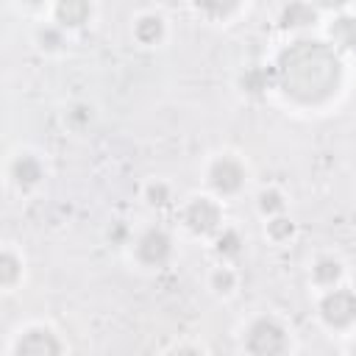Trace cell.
<instances>
[{"mask_svg": "<svg viewBox=\"0 0 356 356\" xmlns=\"http://www.w3.org/2000/svg\"><path fill=\"white\" fill-rule=\"evenodd\" d=\"M278 89L303 106L331 100L342 81L339 50L320 39H295L275 61Z\"/></svg>", "mask_w": 356, "mask_h": 356, "instance_id": "6da1fadb", "label": "cell"}, {"mask_svg": "<svg viewBox=\"0 0 356 356\" xmlns=\"http://www.w3.org/2000/svg\"><path fill=\"white\" fill-rule=\"evenodd\" d=\"M184 225L197 236H211L222 228V209L214 197L197 195L184 206Z\"/></svg>", "mask_w": 356, "mask_h": 356, "instance_id": "7a4b0ae2", "label": "cell"}, {"mask_svg": "<svg viewBox=\"0 0 356 356\" xmlns=\"http://www.w3.org/2000/svg\"><path fill=\"white\" fill-rule=\"evenodd\" d=\"M134 250H136V259L147 267H161L170 261L172 256V236L161 228V225H150L145 228L136 242H134Z\"/></svg>", "mask_w": 356, "mask_h": 356, "instance_id": "3957f363", "label": "cell"}, {"mask_svg": "<svg viewBox=\"0 0 356 356\" xmlns=\"http://www.w3.org/2000/svg\"><path fill=\"white\" fill-rule=\"evenodd\" d=\"M248 350L250 353H281L286 350V331L278 320L273 317H259L248 328Z\"/></svg>", "mask_w": 356, "mask_h": 356, "instance_id": "277c9868", "label": "cell"}, {"mask_svg": "<svg viewBox=\"0 0 356 356\" xmlns=\"http://www.w3.org/2000/svg\"><path fill=\"white\" fill-rule=\"evenodd\" d=\"M206 181H209V186H211L217 195H222V197L236 195V192L245 186V167H242V161L234 159V156H220V159L211 161V167H209V172H206Z\"/></svg>", "mask_w": 356, "mask_h": 356, "instance_id": "5b68a950", "label": "cell"}, {"mask_svg": "<svg viewBox=\"0 0 356 356\" xmlns=\"http://www.w3.org/2000/svg\"><path fill=\"white\" fill-rule=\"evenodd\" d=\"M320 317L334 325V328H345L356 320V292L353 289H345V286H337V289H328L320 300Z\"/></svg>", "mask_w": 356, "mask_h": 356, "instance_id": "8992f818", "label": "cell"}, {"mask_svg": "<svg viewBox=\"0 0 356 356\" xmlns=\"http://www.w3.org/2000/svg\"><path fill=\"white\" fill-rule=\"evenodd\" d=\"M58 350H61V342L50 328H28L14 345L17 356H50Z\"/></svg>", "mask_w": 356, "mask_h": 356, "instance_id": "52a82bcc", "label": "cell"}, {"mask_svg": "<svg viewBox=\"0 0 356 356\" xmlns=\"http://www.w3.org/2000/svg\"><path fill=\"white\" fill-rule=\"evenodd\" d=\"M92 17V0H56L53 3V19L64 31L83 28Z\"/></svg>", "mask_w": 356, "mask_h": 356, "instance_id": "ba28073f", "label": "cell"}, {"mask_svg": "<svg viewBox=\"0 0 356 356\" xmlns=\"http://www.w3.org/2000/svg\"><path fill=\"white\" fill-rule=\"evenodd\" d=\"M8 175H11V181H14V186H19V189H33V186L42 184L44 167H42V161H39L33 153H19V156H14V161H11V167H8Z\"/></svg>", "mask_w": 356, "mask_h": 356, "instance_id": "9c48e42d", "label": "cell"}, {"mask_svg": "<svg viewBox=\"0 0 356 356\" xmlns=\"http://www.w3.org/2000/svg\"><path fill=\"white\" fill-rule=\"evenodd\" d=\"M278 22H281L284 31H303V28H309V25L317 22V8L309 0H289L281 8Z\"/></svg>", "mask_w": 356, "mask_h": 356, "instance_id": "30bf717a", "label": "cell"}, {"mask_svg": "<svg viewBox=\"0 0 356 356\" xmlns=\"http://www.w3.org/2000/svg\"><path fill=\"white\" fill-rule=\"evenodd\" d=\"M328 39L337 50H356V17L337 14L328 22Z\"/></svg>", "mask_w": 356, "mask_h": 356, "instance_id": "8fae6325", "label": "cell"}, {"mask_svg": "<svg viewBox=\"0 0 356 356\" xmlns=\"http://www.w3.org/2000/svg\"><path fill=\"white\" fill-rule=\"evenodd\" d=\"M239 83H242V89H245L248 95H264L267 89L278 86V78H275V67H261V64H256V67H248Z\"/></svg>", "mask_w": 356, "mask_h": 356, "instance_id": "7c38bea8", "label": "cell"}, {"mask_svg": "<svg viewBox=\"0 0 356 356\" xmlns=\"http://www.w3.org/2000/svg\"><path fill=\"white\" fill-rule=\"evenodd\" d=\"M164 33H167V28L159 14H142L134 22V39L139 44H159L164 39Z\"/></svg>", "mask_w": 356, "mask_h": 356, "instance_id": "4fadbf2b", "label": "cell"}, {"mask_svg": "<svg viewBox=\"0 0 356 356\" xmlns=\"http://www.w3.org/2000/svg\"><path fill=\"white\" fill-rule=\"evenodd\" d=\"M312 278L314 284L320 286H334L339 278H342V261L337 256H320L314 264H312Z\"/></svg>", "mask_w": 356, "mask_h": 356, "instance_id": "5bb4252c", "label": "cell"}, {"mask_svg": "<svg viewBox=\"0 0 356 356\" xmlns=\"http://www.w3.org/2000/svg\"><path fill=\"white\" fill-rule=\"evenodd\" d=\"M242 236H239V231H234V228H220L217 234H214V253L225 261V259H236L239 253H242Z\"/></svg>", "mask_w": 356, "mask_h": 356, "instance_id": "9a60e30c", "label": "cell"}, {"mask_svg": "<svg viewBox=\"0 0 356 356\" xmlns=\"http://www.w3.org/2000/svg\"><path fill=\"white\" fill-rule=\"evenodd\" d=\"M19 273H22V259L14 250L6 248L3 256H0V284L3 286H14L17 278H19Z\"/></svg>", "mask_w": 356, "mask_h": 356, "instance_id": "2e32d148", "label": "cell"}, {"mask_svg": "<svg viewBox=\"0 0 356 356\" xmlns=\"http://www.w3.org/2000/svg\"><path fill=\"white\" fill-rule=\"evenodd\" d=\"M239 3H242V0H195L197 11H203V14L211 17V19H225V17H231V14L239 8Z\"/></svg>", "mask_w": 356, "mask_h": 356, "instance_id": "e0dca14e", "label": "cell"}, {"mask_svg": "<svg viewBox=\"0 0 356 356\" xmlns=\"http://www.w3.org/2000/svg\"><path fill=\"white\" fill-rule=\"evenodd\" d=\"M256 203H259V211L267 220L275 217V214H284V209H286V200H284V195L278 189H261L259 197H256Z\"/></svg>", "mask_w": 356, "mask_h": 356, "instance_id": "ac0fdd59", "label": "cell"}, {"mask_svg": "<svg viewBox=\"0 0 356 356\" xmlns=\"http://www.w3.org/2000/svg\"><path fill=\"white\" fill-rule=\"evenodd\" d=\"M36 44L42 50H58L64 44V28L61 25H42L36 31Z\"/></svg>", "mask_w": 356, "mask_h": 356, "instance_id": "d6986e66", "label": "cell"}, {"mask_svg": "<svg viewBox=\"0 0 356 356\" xmlns=\"http://www.w3.org/2000/svg\"><path fill=\"white\" fill-rule=\"evenodd\" d=\"M267 234H270V239L284 242V239H289V236L295 234V225H292V220H289V217L275 214V217H270V220H267Z\"/></svg>", "mask_w": 356, "mask_h": 356, "instance_id": "ffe728a7", "label": "cell"}, {"mask_svg": "<svg viewBox=\"0 0 356 356\" xmlns=\"http://www.w3.org/2000/svg\"><path fill=\"white\" fill-rule=\"evenodd\" d=\"M211 286L217 289V292H231L234 286H236V275H234V270L231 267H217L214 273H211Z\"/></svg>", "mask_w": 356, "mask_h": 356, "instance_id": "44dd1931", "label": "cell"}, {"mask_svg": "<svg viewBox=\"0 0 356 356\" xmlns=\"http://www.w3.org/2000/svg\"><path fill=\"white\" fill-rule=\"evenodd\" d=\"M145 197H147V203H150V206H167V203L172 200L170 186H167V184H161V181L150 184V186L145 189Z\"/></svg>", "mask_w": 356, "mask_h": 356, "instance_id": "7402d4cb", "label": "cell"}, {"mask_svg": "<svg viewBox=\"0 0 356 356\" xmlns=\"http://www.w3.org/2000/svg\"><path fill=\"white\" fill-rule=\"evenodd\" d=\"M309 3H312L317 11H342L350 0H309Z\"/></svg>", "mask_w": 356, "mask_h": 356, "instance_id": "603a6c76", "label": "cell"}, {"mask_svg": "<svg viewBox=\"0 0 356 356\" xmlns=\"http://www.w3.org/2000/svg\"><path fill=\"white\" fill-rule=\"evenodd\" d=\"M22 3H25V6H31V8H39V6H44L47 0H22Z\"/></svg>", "mask_w": 356, "mask_h": 356, "instance_id": "cb8c5ba5", "label": "cell"}, {"mask_svg": "<svg viewBox=\"0 0 356 356\" xmlns=\"http://www.w3.org/2000/svg\"><path fill=\"white\" fill-rule=\"evenodd\" d=\"M167 3H181V0H167Z\"/></svg>", "mask_w": 356, "mask_h": 356, "instance_id": "d4e9b609", "label": "cell"}, {"mask_svg": "<svg viewBox=\"0 0 356 356\" xmlns=\"http://www.w3.org/2000/svg\"><path fill=\"white\" fill-rule=\"evenodd\" d=\"M353 353H356V342H353Z\"/></svg>", "mask_w": 356, "mask_h": 356, "instance_id": "484cf974", "label": "cell"}]
</instances>
